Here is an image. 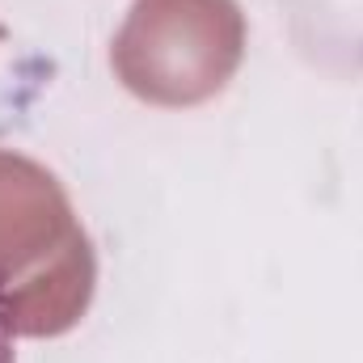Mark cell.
Returning <instances> with one entry per match:
<instances>
[{"mask_svg":"<svg viewBox=\"0 0 363 363\" xmlns=\"http://www.w3.org/2000/svg\"><path fill=\"white\" fill-rule=\"evenodd\" d=\"M0 363H17L13 359V317H9L4 300H0Z\"/></svg>","mask_w":363,"mask_h":363,"instance_id":"6da1fadb","label":"cell"}]
</instances>
